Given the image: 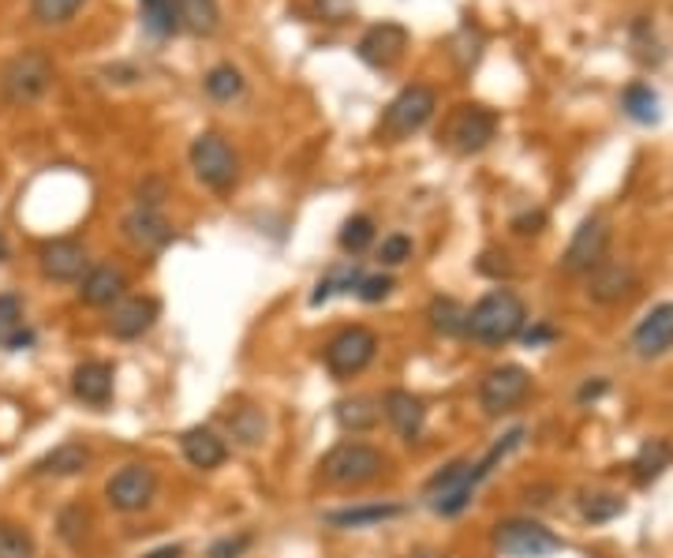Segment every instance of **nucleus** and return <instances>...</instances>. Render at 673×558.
Listing matches in <instances>:
<instances>
[{
	"mask_svg": "<svg viewBox=\"0 0 673 558\" xmlns=\"http://www.w3.org/2000/svg\"><path fill=\"white\" fill-rule=\"evenodd\" d=\"M607 248H610V225H607V218L591 214V218H583L577 225V232H572L566 259H561V270L566 273H591L596 267L607 262Z\"/></svg>",
	"mask_w": 673,
	"mask_h": 558,
	"instance_id": "obj_10",
	"label": "nucleus"
},
{
	"mask_svg": "<svg viewBox=\"0 0 673 558\" xmlns=\"http://www.w3.org/2000/svg\"><path fill=\"white\" fill-rule=\"evenodd\" d=\"M143 558H184V547L180 544H165V547H154V551H146Z\"/></svg>",
	"mask_w": 673,
	"mask_h": 558,
	"instance_id": "obj_47",
	"label": "nucleus"
},
{
	"mask_svg": "<svg viewBox=\"0 0 673 558\" xmlns=\"http://www.w3.org/2000/svg\"><path fill=\"white\" fill-rule=\"evenodd\" d=\"M553 338H558V330L536 327V330H528V334H524V345H528V349H539V345H547V341H553Z\"/></svg>",
	"mask_w": 673,
	"mask_h": 558,
	"instance_id": "obj_45",
	"label": "nucleus"
},
{
	"mask_svg": "<svg viewBox=\"0 0 673 558\" xmlns=\"http://www.w3.org/2000/svg\"><path fill=\"white\" fill-rule=\"evenodd\" d=\"M86 465H91V450H86V443L68 438V443L49 450L45 457H38L34 476H79V473H86Z\"/></svg>",
	"mask_w": 673,
	"mask_h": 558,
	"instance_id": "obj_22",
	"label": "nucleus"
},
{
	"mask_svg": "<svg viewBox=\"0 0 673 558\" xmlns=\"http://www.w3.org/2000/svg\"><path fill=\"white\" fill-rule=\"evenodd\" d=\"M203 86H206V94H210L214 102H236V97L244 94L247 80H244V72L236 64H214L210 72H206Z\"/></svg>",
	"mask_w": 673,
	"mask_h": 558,
	"instance_id": "obj_29",
	"label": "nucleus"
},
{
	"mask_svg": "<svg viewBox=\"0 0 673 558\" xmlns=\"http://www.w3.org/2000/svg\"><path fill=\"white\" fill-rule=\"evenodd\" d=\"M38 267L49 281H79L86 270H91V256L86 248L72 237H61V240H45L42 251H38Z\"/></svg>",
	"mask_w": 673,
	"mask_h": 558,
	"instance_id": "obj_13",
	"label": "nucleus"
},
{
	"mask_svg": "<svg viewBox=\"0 0 673 558\" xmlns=\"http://www.w3.org/2000/svg\"><path fill=\"white\" fill-rule=\"evenodd\" d=\"M180 450L187 457V465L191 468H203V473H210V468L225 465V457H229V446H225V438L217 435L210 427H187L180 435Z\"/></svg>",
	"mask_w": 673,
	"mask_h": 558,
	"instance_id": "obj_21",
	"label": "nucleus"
},
{
	"mask_svg": "<svg viewBox=\"0 0 673 558\" xmlns=\"http://www.w3.org/2000/svg\"><path fill=\"white\" fill-rule=\"evenodd\" d=\"M113 379L116 371L105 360H86L72 371V394L91 409H105L113 401Z\"/></svg>",
	"mask_w": 673,
	"mask_h": 558,
	"instance_id": "obj_20",
	"label": "nucleus"
},
{
	"mask_svg": "<svg viewBox=\"0 0 673 558\" xmlns=\"http://www.w3.org/2000/svg\"><path fill=\"white\" fill-rule=\"evenodd\" d=\"M86 525H91V514H86V506H68L61 514V540L68 547H79L86 536Z\"/></svg>",
	"mask_w": 673,
	"mask_h": 558,
	"instance_id": "obj_37",
	"label": "nucleus"
},
{
	"mask_svg": "<svg viewBox=\"0 0 673 558\" xmlns=\"http://www.w3.org/2000/svg\"><path fill=\"white\" fill-rule=\"evenodd\" d=\"M404 49H408V31H404L401 23H374L371 31L360 38L355 53H360V61L374 68V72H390L404 56Z\"/></svg>",
	"mask_w": 673,
	"mask_h": 558,
	"instance_id": "obj_12",
	"label": "nucleus"
},
{
	"mask_svg": "<svg viewBox=\"0 0 673 558\" xmlns=\"http://www.w3.org/2000/svg\"><path fill=\"white\" fill-rule=\"evenodd\" d=\"M640 286L636 270L629 267V262H602L588 273V297L596 303H618L632 297Z\"/></svg>",
	"mask_w": 673,
	"mask_h": 558,
	"instance_id": "obj_19",
	"label": "nucleus"
},
{
	"mask_svg": "<svg viewBox=\"0 0 673 558\" xmlns=\"http://www.w3.org/2000/svg\"><path fill=\"white\" fill-rule=\"evenodd\" d=\"M187 162H191V173L203 188L210 192H229L240 176V158L229 146V140L217 132H203L191 140V151H187Z\"/></svg>",
	"mask_w": 673,
	"mask_h": 558,
	"instance_id": "obj_5",
	"label": "nucleus"
},
{
	"mask_svg": "<svg viewBox=\"0 0 673 558\" xmlns=\"http://www.w3.org/2000/svg\"><path fill=\"white\" fill-rule=\"evenodd\" d=\"M176 8V19H180L184 31L199 34V38H210L217 27H221V8L217 0H173Z\"/></svg>",
	"mask_w": 673,
	"mask_h": 558,
	"instance_id": "obj_27",
	"label": "nucleus"
},
{
	"mask_svg": "<svg viewBox=\"0 0 673 558\" xmlns=\"http://www.w3.org/2000/svg\"><path fill=\"white\" fill-rule=\"evenodd\" d=\"M494 135H498V113L487 110V105H460V110L453 113L445 140L460 154H479L487 151Z\"/></svg>",
	"mask_w": 673,
	"mask_h": 558,
	"instance_id": "obj_11",
	"label": "nucleus"
},
{
	"mask_svg": "<svg viewBox=\"0 0 673 558\" xmlns=\"http://www.w3.org/2000/svg\"><path fill=\"white\" fill-rule=\"evenodd\" d=\"M670 465H673L670 438H648V443L636 450V457H632V479H636L640 487H648V484H655Z\"/></svg>",
	"mask_w": 673,
	"mask_h": 558,
	"instance_id": "obj_24",
	"label": "nucleus"
},
{
	"mask_svg": "<svg viewBox=\"0 0 673 558\" xmlns=\"http://www.w3.org/2000/svg\"><path fill=\"white\" fill-rule=\"evenodd\" d=\"M379 356V334L367 327H344L322 345V364L333 379H355Z\"/></svg>",
	"mask_w": 673,
	"mask_h": 558,
	"instance_id": "obj_6",
	"label": "nucleus"
},
{
	"mask_svg": "<svg viewBox=\"0 0 673 558\" xmlns=\"http://www.w3.org/2000/svg\"><path fill=\"white\" fill-rule=\"evenodd\" d=\"M524 322H528V308L512 289H490L487 297H479L468 308L464 319V338H472L475 345L501 349L512 338L524 334Z\"/></svg>",
	"mask_w": 673,
	"mask_h": 558,
	"instance_id": "obj_1",
	"label": "nucleus"
},
{
	"mask_svg": "<svg viewBox=\"0 0 673 558\" xmlns=\"http://www.w3.org/2000/svg\"><path fill=\"white\" fill-rule=\"evenodd\" d=\"M333 416H336V424H341V431L363 435V431H371L382 420V401H374V397H344V401H336Z\"/></svg>",
	"mask_w": 673,
	"mask_h": 558,
	"instance_id": "obj_25",
	"label": "nucleus"
},
{
	"mask_svg": "<svg viewBox=\"0 0 673 558\" xmlns=\"http://www.w3.org/2000/svg\"><path fill=\"white\" fill-rule=\"evenodd\" d=\"M34 555H38V544L23 525L0 521V558H34Z\"/></svg>",
	"mask_w": 673,
	"mask_h": 558,
	"instance_id": "obj_34",
	"label": "nucleus"
},
{
	"mask_svg": "<svg viewBox=\"0 0 673 558\" xmlns=\"http://www.w3.org/2000/svg\"><path fill=\"white\" fill-rule=\"evenodd\" d=\"M83 4L86 0H31V16L38 27H64L72 23Z\"/></svg>",
	"mask_w": 673,
	"mask_h": 558,
	"instance_id": "obj_33",
	"label": "nucleus"
},
{
	"mask_svg": "<svg viewBox=\"0 0 673 558\" xmlns=\"http://www.w3.org/2000/svg\"><path fill=\"white\" fill-rule=\"evenodd\" d=\"M404 506L401 503H363V506H344V510H330L325 514V525L333 528H371V525H385L393 517H401Z\"/></svg>",
	"mask_w": 673,
	"mask_h": 558,
	"instance_id": "obj_23",
	"label": "nucleus"
},
{
	"mask_svg": "<svg viewBox=\"0 0 673 558\" xmlns=\"http://www.w3.org/2000/svg\"><path fill=\"white\" fill-rule=\"evenodd\" d=\"M322 479L330 487H363L382 476L385 454L371 443H336L322 457Z\"/></svg>",
	"mask_w": 673,
	"mask_h": 558,
	"instance_id": "obj_4",
	"label": "nucleus"
},
{
	"mask_svg": "<svg viewBox=\"0 0 673 558\" xmlns=\"http://www.w3.org/2000/svg\"><path fill=\"white\" fill-rule=\"evenodd\" d=\"M542 225H547V214L528 210L520 214V218H512V232H517V237H536V232H542Z\"/></svg>",
	"mask_w": 673,
	"mask_h": 558,
	"instance_id": "obj_42",
	"label": "nucleus"
},
{
	"mask_svg": "<svg viewBox=\"0 0 673 558\" xmlns=\"http://www.w3.org/2000/svg\"><path fill=\"white\" fill-rule=\"evenodd\" d=\"M434 110H438V94H434V86L412 83V86H404L390 105H385L379 132L374 135H379V143H404V140H412L415 132L427 128Z\"/></svg>",
	"mask_w": 673,
	"mask_h": 558,
	"instance_id": "obj_3",
	"label": "nucleus"
},
{
	"mask_svg": "<svg viewBox=\"0 0 673 558\" xmlns=\"http://www.w3.org/2000/svg\"><path fill=\"white\" fill-rule=\"evenodd\" d=\"M625 514V498L621 495H610V492H591V495H580V517L591 525H607L613 517Z\"/></svg>",
	"mask_w": 673,
	"mask_h": 558,
	"instance_id": "obj_31",
	"label": "nucleus"
},
{
	"mask_svg": "<svg viewBox=\"0 0 673 558\" xmlns=\"http://www.w3.org/2000/svg\"><path fill=\"white\" fill-rule=\"evenodd\" d=\"M621 113L636 124H659L662 121V97L651 83H629L621 91Z\"/></svg>",
	"mask_w": 673,
	"mask_h": 558,
	"instance_id": "obj_26",
	"label": "nucleus"
},
{
	"mask_svg": "<svg viewBox=\"0 0 673 558\" xmlns=\"http://www.w3.org/2000/svg\"><path fill=\"white\" fill-rule=\"evenodd\" d=\"M121 229H124V240L138 251H162V248H168V240H173V225H168L165 214L154 207H135L121 221Z\"/></svg>",
	"mask_w": 673,
	"mask_h": 558,
	"instance_id": "obj_17",
	"label": "nucleus"
},
{
	"mask_svg": "<svg viewBox=\"0 0 673 558\" xmlns=\"http://www.w3.org/2000/svg\"><path fill=\"white\" fill-rule=\"evenodd\" d=\"M360 278L363 273L355 270V267H344V270H333V273H325V278L314 286L311 292V303L319 308V303H325L330 297H336V292H355V286H360Z\"/></svg>",
	"mask_w": 673,
	"mask_h": 558,
	"instance_id": "obj_35",
	"label": "nucleus"
},
{
	"mask_svg": "<svg viewBox=\"0 0 673 558\" xmlns=\"http://www.w3.org/2000/svg\"><path fill=\"white\" fill-rule=\"evenodd\" d=\"M138 4H154V0H138Z\"/></svg>",
	"mask_w": 673,
	"mask_h": 558,
	"instance_id": "obj_49",
	"label": "nucleus"
},
{
	"mask_svg": "<svg viewBox=\"0 0 673 558\" xmlns=\"http://www.w3.org/2000/svg\"><path fill=\"white\" fill-rule=\"evenodd\" d=\"M412 259V240L404 232H390L382 244H379V262L382 267H401V262Z\"/></svg>",
	"mask_w": 673,
	"mask_h": 558,
	"instance_id": "obj_38",
	"label": "nucleus"
},
{
	"mask_svg": "<svg viewBox=\"0 0 673 558\" xmlns=\"http://www.w3.org/2000/svg\"><path fill=\"white\" fill-rule=\"evenodd\" d=\"M382 413L404 443H415V438L423 435V427H427V405H423V397H415L412 390H390V394L382 397Z\"/></svg>",
	"mask_w": 673,
	"mask_h": 558,
	"instance_id": "obj_16",
	"label": "nucleus"
},
{
	"mask_svg": "<svg viewBox=\"0 0 673 558\" xmlns=\"http://www.w3.org/2000/svg\"><path fill=\"white\" fill-rule=\"evenodd\" d=\"M127 297V273L113 262H102V267H91L79 278V300L86 308H113L116 300Z\"/></svg>",
	"mask_w": 673,
	"mask_h": 558,
	"instance_id": "obj_18",
	"label": "nucleus"
},
{
	"mask_svg": "<svg viewBox=\"0 0 673 558\" xmlns=\"http://www.w3.org/2000/svg\"><path fill=\"white\" fill-rule=\"evenodd\" d=\"M143 23H146V31L157 34V38H168V34L180 31V19H176L173 0H154V4H143Z\"/></svg>",
	"mask_w": 673,
	"mask_h": 558,
	"instance_id": "obj_36",
	"label": "nucleus"
},
{
	"mask_svg": "<svg viewBox=\"0 0 673 558\" xmlns=\"http://www.w3.org/2000/svg\"><path fill=\"white\" fill-rule=\"evenodd\" d=\"M412 558H445V555H412Z\"/></svg>",
	"mask_w": 673,
	"mask_h": 558,
	"instance_id": "obj_48",
	"label": "nucleus"
},
{
	"mask_svg": "<svg viewBox=\"0 0 673 558\" xmlns=\"http://www.w3.org/2000/svg\"><path fill=\"white\" fill-rule=\"evenodd\" d=\"M531 394V375L520 364H501L487 371V379L479 383V409L487 416H505L517 405H524V397Z\"/></svg>",
	"mask_w": 673,
	"mask_h": 558,
	"instance_id": "obj_8",
	"label": "nucleus"
},
{
	"mask_svg": "<svg viewBox=\"0 0 673 558\" xmlns=\"http://www.w3.org/2000/svg\"><path fill=\"white\" fill-rule=\"evenodd\" d=\"M157 316H162V303L154 297H124L116 300L113 308H108V334L121 338V341H135L143 338L146 330L154 327Z\"/></svg>",
	"mask_w": 673,
	"mask_h": 558,
	"instance_id": "obj_14",
	"label": "nucleus"
},
{
	"mask_svg": "<svg viewBox=\"0 0 673 558\" xmlns=\"http://www.w3.org/2000/svg\"><path fill=\"white\" fill-rule=\"evenodd\" d=\"M393 292V278L390 273H363L360 286H355V297L363 303H382Z\"/></svg>",
	"mask_w": 673,
	"mask_h": 558,
	"instance_id": "obj_39",
	"label": "nucleus"
},
{
	"mask_svg": "<svg viewBox=\"0 0 673 558\" xmlns=\"http://www.w3.org/2000/svg\"><path fill=\"white\" fill-rule=\"evenodd\" d=\"M229 435L236 438L240 446H259L266 438V416L262 409L255 405H240L229 413Z\"/></svg>",
	"mask_w": 673,
	"mask_h": 558,
	"instance_id": "obj_30",
	"label": "nucleus"
},
{
	"mask_svg": "<svg viewBox=\"0 0 673 558\" xmlns=\"http://www.w3.org/2000/svg\"><path fill=\"white\" fill-rule=\"evenodd\" d=\"M479 273H487V278H509L512 262H509V256H505V251H483Z\"/></svg>",
	"mask_w": 673,
	"mask_h": 558,
	"instance_id": "obj_41",
	"label": "nucleus"
},
{
	"mask_svg": "<svg viewBox=\"0 0 673 558\" xmlns=\"http://www.w3.org/2000/svg\"><path fill=\"white\" fill-rule=\"evenodd\" d=\"M431 330L442 338H460L464 334V319H468V308H460V300L453 297H434L427 308Z\"/></svg>",
	"mask_w": 673,
	"mask_h": 558,
	"instance_id": "obj_28",
	"label": "nucleus"
},
{
	"mask_svg": "<svg viewBox=\"0 0 673 558\" xmlns=\"http://www.w3.org/2000/svg\"><path fill=\"white\" fill-rule=\"evenodd\" d=\"M56 80L53 56L45 49H23L0 72V94L8 105H34L49 94V86Z\"/></svg>",
	"mask_w": 673,
	"mask_h": 558,
	"instance_id": "obj_2",
	"label": "nucleus"
},
{
	"mask_svg": "<svg viewBox=\"0 0 673 558\" xmlns=\"http://www.w3.org/2000/svg\"><path fill=\"white\" fill-rule=\"evenodd\" d=\"M602 394H607V379H596V383H583L580 386V401H596V397H602Z\"/></svg>",
	"mask_w": 673,
	"mask_h": 558,
	"instance_id": "obj_46",
	"label": "nucleus"
},
{
	"mask_svg": "<svg viewBox=\"0 0 673 558\" xmlns=\"http://www.w3.org/2000/svg\"><path fill=\"white\" fill-rule=\"evenodd\" d=\"M670 349H673V303H659L632 330V352L640 360H655Z\"/></svg>",
	"mask_w": 673,
	"mask_h": 558,
	"instance_id": "obj_15",
	"label": "nucleus"
},
{
	"mask_svg": "<svg viewBox=\"0 0 673 558\" xmlns=\"http://www.w3.org/2000/svg\"><path fill=\"white\" fill-rule=\"evenodd\" d=\"M162 199H165V184L162 180H146L143 188H138V207L162 210Z\"/></svg>",
	"mask_w": 673,
	"mask_h": 558,
	"instance_id": "obj_44",
	"label": "nucleus"
},
{
	"mask_svg": "<svg viewBox=\"0 0 673 558\" xmlns=\"http://www.w3.org/2000/svg\"><path fill=\"white\" fill-rule=\"evenodd\" d=\"M23 319V303L12 292H0V327H19Z\"/></svg>",
	"mask_w": 673,
	"mask_h": 558,
	"instance_id": "obj_43",
	"label": "nucleus"
},
{
	"mask_svg": "<svg viewBox=\"0 0 673 558\" xmlns=\"http://www.w3.org/2000/svg\"><path fill=\"white\" fill-rule=\"evenodd\" d=\"M157 495V473L151 465H124L121 473L108 476L105 498L116 514H138L154 503Z\"/></svg>",
	"mask_w": 673,
	"mask_h": 558,
	"instance_id": "obj_9",
	"label": "nucleus"
},
{
	"mask_svg": "<svg viewBox=\"0 0 673 558\" xmlns=\"http://www.w3.org/2000/svg\"><path fill=\"white\" fill-rule=\"evenodd\" d=\"M251 547V536L240 533V536H225V540H217L206 558H244V551Z\"/></svg>",
	"mask_w": 673,
	"mask_h": 558,
	"instance_id": "obj_40",
	"label": "nucleus"
},
{
	"mask_svg": "<svg viewBox=\"0 0 673 558\" xmlns=\"http://www.w3.org/2000/svg\"><path fill=\"white\" fill-rule=\"evenodd\" d=\"M494 547L505 558H550L566 551V540L553 536L547 525L531 521V517H509V521L494 525Z\"/></svg>",
	"mask_w": 673,
	"mask_h": 558,
	"instance_id": "obj_7",
	"label": "nucleus"
},
{
	"mask_svg": "<svg viewBox=\"0 0 673 558\" xmlns=\"http://www.w3.org/2000/svg\"><path fill=\"white\" fill-rule=\"evenodd\" d=\"M336 244H341L349 256L367 251L374 244V221L367 218V214H352V218L341 225V232H336Z\"/></svg>",
	"mask_w": 673,
	"mask_h": 558,
	"instance_id": "obj_32",
	"label": "nucleus"
}]
</instances>
